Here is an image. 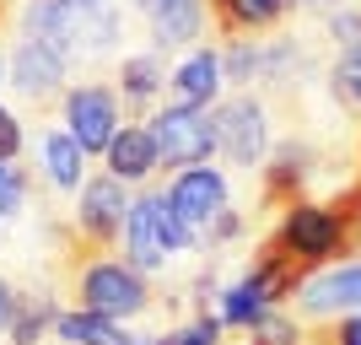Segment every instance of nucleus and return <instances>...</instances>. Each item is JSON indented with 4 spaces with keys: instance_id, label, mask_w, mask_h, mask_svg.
I'll return each mask as SVG.
<instances>
[{
    "instance_id": "1",
    "label": "nucleus",
    "mask_w": 361,
    "mask_h": 345,
    "mask_svg": "<svg viewBox=\"0 0 361 345\" xmlns=\"http://www.w3.org/2000/svg\"><path fill=\"white\" fill-rule=\"evenodd\" d=\"M130 189L119 173H92L81 183V205L71 222V259H97V254H119L124 243V222H130Z\"/></svg>"
},
{
    "instance_id": "2",
    "label": "nucleus",
    "mask_w": 361,
    "mask_h": 345,
    "mask_svg": "<svg viewBox=\"0 0 361 345\" xmlns=\"http://www.w3.org/2000/svg\"><path fill=\"white\" fill-rule=\"evenodd\" d=\"M75 308H92V313H108V318L146 313L151 308L146 270L119 254H97L87 265H75Z\"/></svg>"
},
{
    "instance_id": "3",
    "label": "nucleus",
    "mask_w": 361,
    "mask_h": 345,
    "mask_svg": "<svg viewBox=\"0 0 361 345\" xmlns=\"http://www.w3.org/2000/svg\"><path fill=\"white\" fill-rule=\"evenodd\" d=\"M151 135H157V157H162V167L211 162V151H216V114H211V108L162 103V108H157V119H151Z\"/></svg>"
},
{
    "instance_id": "4",
    "label": "nucleus",
    "mask_w": 361,
    "mask_h": 345,
    "mask_svg": "<svg viewBox=\"0 0 361 345\" xmlns=\"http://www.w3.org/2000/svg\"><path fill=\"white\" fill-rule=\"evenodd\" d=\"M119 87H103V81H81V87L65 92V130H71L81 146H87V157H103L108 146H114V135H119Z\"/></svg>"
},
{
    "instance_id": "5",
    "label": "nucleus",
    "mask_w": 361,
    "mask_h": 345,
    "mask_svg": "<svg viewBox=\"0 0 361 345\" xmlns=\"http://www.w3.org/2000/svg\"><path fill=\"white\" fill-rule=\"evenodd\" d=\"M216 151L238 167L264 162V151H270V114H264V103H259L254 92L226 97V103L216 108Z\"/></svg>"
},
{
    "instance_id": "6",
    "label": "nucleus",
    "mask_w": 361,
    "mask_h": 345,
    "mask_svg": "<svg viewBox=\"0 0 361 345\" xmlns=\"http://www.w3.org/2000/svg\"><path fill=\"white\" fill-rule=\"evenodd\" d=\"M361 308V259H345L334 270H313L297 286V318L324 324V318H345Z\"/></svg>"
},
{
    "instance_id": "7",
    "label": "nucleus",
    "mask_w": 361,
    "mask_h": 345,
    "mask_svg": "<svg viewBox=\"0 0 361 345\" xmlns=\"http://www.w3.org/2000/svg\"><path fill=\"white\" fill-rule=\"evenodd\" d=\"M162 216H167V189H140L135 205H130V222H124V259L140 270H162L173 259Z\"/></svg>"
},
{
    "instance_id": "8",
    "label": "nucleus",
    "mask_w": 361,
    "mask_h": 345,
    "mask_svg": "<svg viewBox=\"0 0 361 345\" xmlns=\"http://www.w3.org/2000/svg\"><path fill=\"white\" fill-rule=\"evenodd\" d=\"M167 205H173V216H183V222L205 226L211 216H221L226 210V173L211 162H195V167H178V178L167 183Z\"/></svg>"
},
{
    "instance_id": "9",
    "label": "nucleus",
    "mask_w": 361,
    "mask_h": 345,
    "mask_svg": "<svg viewBox=\"0 0 361 345\" xmlns=\"http://www.w3.org/2000/svg\"><path fill=\"white\" fill-rule=\"evenodd\" d=\"M65 75H71V60L54 54L49 44H38V38H22V44L11 49V87L22 92L27 103H49V97L65 87Z\"/></svg>"
},
{
    "instance_id": "10",
    "label": "nucleus",
    "mask_w": 361,
    "mask_h": 345,
    "mask_svg": "<svg viewBox=\"0 0 361 345\" xmlns=\"http://www.w3.org/2000/svg\"><path fill=\"white\" fill-rule=\"evenodd\" d=\"M22 28H27V38L49 44L71 65L87 54V49H81V11H75V0H27V6H22Z\"/></svg>"
},
{
    "instance_id": "11",
    "label": "nucleus",
    "mask_w": 361,
    "mask_h": 345,
    "mask_svg": "<svg viewBox=\"0 0 361 345\" xmlns=\"http://www.w3.org/2000/svg\"><path fill=\"white\" fill-rule=\"evenodd\" d=\"M108 173H119L124 183H146L157 167H162V157H157V135H151V124L140 119H124L119 135H114V146L103 151Z\"/></svg>"
},
{
    "instance_id": "12",
    "label": "nucleus",
    "mask_w": 361,
    "mask_h": 345,
    "mask_svg": "<svg viewBox=\"0 0 361 345\" xmlns=\"http://www.w3.org/2000/svg\"><path fill=\"white\" fill-rule=\"evenodd\" d=\"M307 178H313V146H307V140H286V146L264 162V205H275V210L297 205Z\"/></svg>"
},
{
    "instance_id": "13",
    "label": "nucleus",
    "mask_w": 361,
    "mask_h": 345,
    "mask_svg": "<svg viewBox=\"0 0 361 345\" xmlns=\"http://www.w3.org/2000/svg\"><path fill=\"white\" fill-rule=\"evenodd\" d=\"M286 11H291V0H211V16H216V28H221L226 44H232V38L275 32L286 22Z\"/></svg>"
},
{
    "instance_id": "14",
    "label": "nucleus",
    "mask_w": 361,
    "mask_h": 345,
    "mask_svg": "<svg viewBox=\"0 0 361 345\" xmlns=\"http://www.w3.org/2000/svg\"><path fill=\"white\" fill-rule=\"evenodd\" d=\"M226 81V60L216 49H195V54H183L178 71H173V103L183 108H211L216 92Z\"/></svg>"
},
{
    "instance_id": "15",
    "label": "nucleus",
    "mask_w": 361,
    "mask_h": 345,
    "mask_svg": "<svg viewBox=\"0 0 361 345\" xmlns=\"http://www.w3.org/2000/svg\"><path fill=\"white\" fill-rule=\"evenodd\" d=\"M205 0H157L151 6V38L157 49H183L205 32Z\"/></svg>"
},
{
    "instance_id": "16",
    "label": "nucleus",
    "mask_w": 361,
    "mask_h": 345,
    "mask_svg": "<svg viewBox=\"0 0 361 345\" xmlns=\"http://www.w3.org/2000/svg\"><path fill=\"white\" fill-rule=\"evenodd\" d=\"M54 334H60L65 345H135L130 334H124L119 318L92 313V308H71V313H60V318H54Z\"/></svg>"
},
{
    "instance_id": "17",
    "label": "nucleus",
    "mask_w": 361,
    "mask_h": 345,
    "mask_svg": "<svg viewBox=\"0 0 361 345\" xmlns=\"http://www.w3.org/2000/svg\"><path fill=\"white\" fill-rule=\"evenodd\" d=\"M44 167L54 178V189H75L81 195V183H87V146L71 130H49L44 135Z\"/></svg>"
},
{
    "instance_id": "18",
    "label": "nucleus",
    "mask_w": 361,
    "mask_h": 345,
    "mask_svg": "<svg viewBox=\"0 0 361 345\" xmlns=\"http://www.w3.org/2000/svg\"><path fill=\"white\" fill-rule=\"evenodd\" d=\"M167 87V71H162V54H130V60L119 65V97L124 108H146L157 103Z\"/></svg>"
},
{
    "instance_id": "19",
    "label": "nucleus",
    "mask_w": 361,
    "mask_h": 345,
    "mask_svg": "<svg viewBox=\"0 0 361 345\" xmlns=\"http://www.w3.org/2000/svg\"><path fill=\"white\" fill-rule=\"evenodd\" d=\"M54 302L49 297H32V291H16V308H11V324H6V334H11V345H38L49 329H54Z\"/></svg>"
},
{
    "instance_id": "20",
    "label": "nucleus",
    "mask_w": 361,
    "mask_h": 345,
    "mask_svg": "<svg viewBox=\"0 0 361 345\" xmlns=\"http://www.w3.org/2000/svg\"><path fill=\"white\" fill-rule=\"evenodd\" d=\"M81 11V49L87 54H108L119 44V6L114 0H75Z\"/></svg>"
},
{
    "instance_id": "21",
    "label": "nucleus",
    "mask_w": 361,
    "mask_h": 345,
    "mask_svg": "<svg viewBox=\"0 0 361 345\" xmlns=\"http://www.w3.org/2000/svg\"><path fill=\"white\" fill-rule=\"evenodd\" d=\"M329 92H334V103H340V108H350V114L361 119V44H345V54L334 60Z\"/></svg>"
},
{
    "instance_id": "22",
    "label": "nucleus",
    "mask_w": 361,
    "mask_h": 345,
    "mask_svg": "<svg viewBox=\"0 0 361 345\" xmlns=\"http://www.w3.org/2000/svg\"><path fill=\"white\" fill-rule=\"evenodd\" d=\"M361 345V308L345 318H324V324H307V345Z\"/></svg>"
},
{
    "instance_id": "23",
    "label": "nucleus",
    "mask_w": 361,
    "mask_h": 345,
    "mask_svg": "<svg viewBox=\"0 0 361 345\" xmlns=\"http://www.w3.org/2000/svg\"><path fill=\"white\" fill-rule=\"evenodd\" d=\"M22 200H27V173H22L16 162H0V222L16 216Z\"/></svg>"
},
{
    "instance_id": "24",
    "label": "nucleus",
    "mask_w": 361,
    "mask_h": 345,
    "mask_svg": "<svg viewBox=\"0 0 361 345\" xmlns=\"http://www.w3.org/2000/svg\"><path fill=\"white\" fill-rule=\"evenodd\" d=\"M221 318H195V324H183V329H173L162 345H221Z\"/></svg>"
},
{
    "instance_id": "25",
    "label": "nucleus",
    "mask_w": 361,
    "mask_h": 345,
    "mask_svg": "<svg viewBox=\"0 0 361 345\" xmlns=\"http://www.w3.org/2000/svg\"><path fill=\"white\" fill-rule=\"evenodd\" d=\"M16 157H22V124H16V114L0 108V162H16Z\"/></svg>"
},
{
    "instance_id": "26",
    "label": "nucleus",
    "mask_w": 361,
    "mask_h": 345,
    "mask_svg": "<svg viewBox=\"0 0 361 345\" xmlns=\"http://www.w3.org/2000/svg\"><path fill=\"white\" fill-rule=\"evenodd\" d=\"M11 308H16V286L6 281V275H0V329L11 324Z\"/></svg>"
},
{
    "instance_id": "27",
    "label": "nucleus",
    "mask_w": 361,
    "mask_h": 345,
    "mask_svg": "<svg viewBox=\"0 0 361 345\" xmlns=\"http://www.w3.org/2000/svg\"><path fill=\"white\" fill-rule=\"evenodd\" d=\"M291 6H345V0H291Z\"/></svg>"
},
{
    "instance_id": "28",
    "label": "nucleus",
    "mask_w": 361,
    "mask_h": 345,
    "mask_svg": "<svg viewBox=\"0 0 361 345\" xmlns=\"http://www.w3.org/2000/svg\"><path fill=\"white\" fill-rule=\"evenodd\" d=\"M6 75H11V60H0V81H6Z\"/></svg>"
},
{
    "instance_id": "29",
    "label": "nucleus",
    "mask_w": 361,
    "mask_h": 345,
    "mask_svg": "<svg viewBox=\"0 0 361 345\" xmlns=\"http://www.w3.org/2000/svg\"><path fill=\"white\" fill-rule=\"evenodd\" d=\"M6 11H11V0H0V22H6Z\"/></svg>"
},
{
    "instance_id": "30",
    "label": "nucleus",
    "mask_w": 361,
    "mask_h": 345,
    "mask_svg": "<svg viewBox=\"0 0 361 345\" xmlns=\"http://www.w3.org/2000/svg\"><path fill=\"white\" fill-rule=\"evenodd\" d=\"M135 6H146V11H151V6H157V0H135Z\"/></svg>"
},
{
    "instance_id": "31",
    "label": "nucleus",
    "mask_w": 361,
    "mask_h": 345,
    "mask_svg": "<svg viewBox=\"0 0 361 345\" xmlns=\"http://www.w3.org/2000/svg\"><path fill=\"white\" fill-rule=\"evenodd\" d=\"M135 345H162V340H135Z\"/></svg>"
}]
</instances>
